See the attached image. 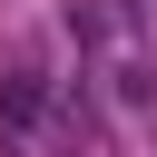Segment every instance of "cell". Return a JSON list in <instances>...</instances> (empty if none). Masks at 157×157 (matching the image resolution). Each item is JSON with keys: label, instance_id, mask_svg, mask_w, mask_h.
Here are the masks:
<instances>
[{"label": "cell", "instance_id": "obj_2", "mask_svg": "<svg viewBox=\"0 0 157 157\" xmlns=\"http://www.w3.org/2000/svg\"><path fill=\"white\" fill-rule=\"evenodd\" d=\"M108 88H118L128 108H147V98H157V78H147V59H108Z\"/></svg>", "mask_w": 157, "mask_h": 157}, {"label": "cell", "instance_id": "obj_1", "mask_svg": "<svg viewBox=\"0 0 157 157\" xmlns=\"http://www.w3.org/2000/svg\"><path fill=\"white\" fill-rule=\"evenodd\" d=\"M39 118H49V78H39V69H10V78H0V128L29 137Z\"/></svg>", "mask_w": 157, "mask_h": 157}]
</instances>
